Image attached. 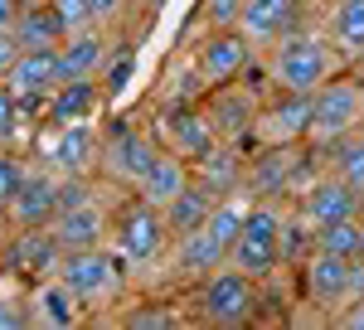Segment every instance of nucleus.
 <instances>
[{
    "mask_svg": "<svg viewBox=\"0 0 364 330\" xmlns=\"http://www.w3.org/2000/svg\"><path fill=\"white\" fill-rule=\"evenodd\" d=\"M350 58L336 39L326 34V25H296L287 29L277 44L262 54V73H267V87H282V92H316L326 82L345 73Z\"/></svg>",
    "mask_w": 364,
    "mask_h": 330,
    "instance_id": "obj_1",
    "label": "nucleus"
},
{
    "mask_svg": "<svg viewBox=\"0 0 364 330\" xmlns=\"http://www.w3.org/2000/svg\"><path fill=\"white\" fill-rule=\"evenodd\" d=\"M107 247L132 267V277L166 267L170 247H175V233H170V223H166V209L151 204L146 194L127 190V199H117V209H112Z\"/></svg>",
    "mask_w": 364,
    "mask_h": 330,
    "instance_id": "obj_2",
    "label": "nucleus"
},
{
    "mask_svg": "<svg viewBox=\"0 0 364 330\" xmlns=\"http://www.w3.org/2000/svg\"><path fill=\"white\" fill-rule=\"evenodd\" d=\"M58 277L78 292V302H83L87 311L122 306L127 287L136 282V277H132V267H127V262H122L107 243H97V247H68V252L58 257Z\"/></svg>",
    "mask_w": 364,
    "mask_h": 330,
    "instance_id": "obj_3",
    "label": "nucleus"
},
{
    "mask_svg": "<svg viewBox=\"0 0 364 330\" xmlns=\"http://www.w3.org/2000/svg\"><path fill=\"white\" fill-rule=\"evenodd\" d=\"M364 127V78L336 73L326 87L311 92V122H306V151H331Z\"/></svg>",
    "mask_w": 364,
    "mask_h": 330,
    "instance_id": "obj_4",
    "label": "nucleus"
},
{
    "mask_svg": "<svg viewBox=\"0 0 364 330\" xmlns=\"http://www.w3.org/2000/svg\"><path fill=\"white\" fill-rule=\"evenodd\" d=\"M282 257H287V209H277L272 199H252L228 262L243 267L248 277H257V282H267L282 267Z\"/></svg>",
    "mask_w": 364,
    "mask_h": 330,
    "instance_id": "obj_5",
    "label": "nucleus"
},
{
    "mask_svg": "<svg viewBox=\"0 0 364 330\" xmlns=\"http://www.w3.org/2000/svg\"><path fill=\"white\" fill-rule=\"evenodd\" d=\"M34 161L54 170L58 180H92L102 165V132L97 122H44V132L34 141Z\"/></svg>",
    "mask_w": 364,
    "mask_h": 330,
    "instance_id": "obj_6",
    "label": "nucleus"
},
{
    "mask_svg": "<svg viewBox=\"0 0 364 330\" xmlns=\"http://www.w3.org/2000/svg\"><path fill=\"white\" fill-rule=\"evenodd\" d=\"M156 151H161V137H156L151 122L112 117L107 132H102V165H97V175H102L107 185L136 190L141 175L151 170V161H156Z\"/></svg>",
    "mask_w": 364,
    "mask_h": 330,
    "instance_id": "obj_7",
    "label": "nucleus"
},
{
    "mask_svg": "<svg viewBox=\"0 0 364 330\" xmlns=\"http://www.w3.org/2000/svg\"><path fill=\"white\" fill-rule=\"evenodd\" d=\"M257 277H248L243 267H214V272L195 282V302H199V321L204 326H219V330H238L257 321Z\"/></svg>",
    "mask_w": 364,
    "mask_h": 330,
    "instance_id": "obj_8",
    "label": "nucleus"
},
{
    "mask_svg": "<svg viewBox=\"0 0 364 330\" xmlns=\"http://www.w3.org/2000/svg\"><path fill=\"white\" fill-rule=\"evenodd\" d=\"M151 127H156L161 146L180 151L190 165H204L224 146L219 132H214V122H209V112H204V97L199 102H166V107L151 117Z\"/></svg>",
    "mask_w": 364,
    "mask_h": 330,
    "instance_id": "obj_9",
    "label": "nucleus"
},
{
    "mask_svg": "<svg viewBox=\"0 0 364 330\" xmlns=\"http://www.w3.org/2000/svg\"><path fill=\"white\" fill-rule=\"evenodd\" d=\"M252 63H257V49H252V39L243 29H209L195 49V68H199V78H204V92L248 78Z\"/></svg>",
    "mask_w": 364,
    "mask_h": 330,
    "instance_id": "obj_10",
    "label": "nucleus"
},
{
    "mask_svg": "<svg viewBox=\"0 0 364 330\" xmlns=\"http://www.w3.org/2000/svg\"><path fill=\"white\" fill-rule=\"evenodd\" d=\"M291 214L306 223V228H321V223H336V219H355V214H364V194L355 185H345L336 170H331V175H316L306 185H296Z\"/></svg>",
    "mask_w": 364,
    "mask_h": 330,
    "instance_id": "obj_11",
    "label": "nucleus"
},
{
    "mask_svg": "<svg viewBox=\"0 0 364 330\" xmlns=\"http://www.w3.org/2000/svg\"><path fill=\"white\" fill-rule=\"evenodd\" d=\"M301 292H306L311 306L340 316L355 302V262L336 257V252H321V247H306V257H301Z\"/></svg>",
    "mask_w": 364,
    "mask_h": 330,
    "instance_id": "obj_12",
    "label": "nucleus"
},
{
    "mask_svg": "<svg viewBox=\"0 0 364 330\" xmlns=\"http://www.w3.org/2000/svg\"><path fill=\"white\" fill-rule=\"evenodd\" d=\"M58 82H63V58H58V49H25L20 63L5 73V87L20 97V107L29 117H44L49 97L58 92Z\"/></svg>",
    "mask_w": 364,
    "mask_h": 330,
    "instance_id": "obj_13",
    "label": "nucleus"
},
{
    "mask_svg": "<svg viewBox=\"0 0 364 330\" xmlns=\"http://www.w3.org/2000/svg\"><path fill=\"white\" fill-rule=\"evenodd\" d=\"M204 112H209L219 141H224V146H238V141H252V127H257L262 102H257L252 82L238 78V82H224V87L204 92Z\"/></svg>",
    "mask_w": 364,
    "mask_h": 330,
    "instance_id": "obj_14",
    "label": "nucleus"
},
{
    "mask_svg": "<svg viewBox=\"0 0 364 330\" xmlns=\"http://www.w3.org/2000/svg\"><path fill=\"white\" fill-rule=\"evenodd\" d=\"M306 122H311V97L306 92H282L272 87V102H262L252 146H306Z\"/></svg>",
    "mask_w": 364,
    "mask_h": 330,
    "instance_id": "obj_15",
    "label": "nucleus"
},
{
    "mask_svg": "<svg viewBox=\"0 0 364 330\" xmlns=\"http://www.w3.org/2000/svg\"><path fill=\"white\" fill-rule=\"evenodd\" d=\"M58 214H63V180L54 170H44V165L25 180V190L5 204L10 228H54Z\"/></svg>",
    "mask_w": 364,
    "mask_h": 330,
    "instance_id": "obj_16",
    "label": "nucleus"
},
{
    "mask_svg": "<svg viewBox=\"0 0 364 330\" xmlns=\"http://www.w3.org/2000/svg\"><path fill=\"white\" fill-rule=\"evenodd\" d=\"M228 252H233V243H228L214 223H204V228H195V233L175 238L166 267L180 277V282H204L214 267H224V262H228Z\"/></svg>",
    "mask_w": 364,
    "mask_h": 330,
    "instance_id": "obj_17",
    "label": "nucleus"
},
{
    "mask_svg": "<svg viewBox=\"0 0 364 330\" xmlns=\"http://www.w3.org/2000/svg\"><path fill=\"white\" fill-rule=\"evenodd\" d=\"M29 311H34V326H44V330H73L92 316V311L78 302V292L58 272L39 277V282L29 287Z\"/></svg>",
    "mask_w": 364,
    "mask_h": 330,
    "instance_id": "obj_18",
    "label": "nucleus"
},
{
    "mask_svg": "<svg viewBox=\"0 0 364 330\" xmlns=\"http://www.w3.org/2000/svg\"><path fill=\"white\" fill-rule=\"evenodd\" d=\"M58 257H63V243L54 238V228H15V238L5 243V267L10 277H39L58 272Z\"/></svg>",
    "mask_w": 364,
    "mask_h": 330,
    "instance_id": "obj_19",
    "label": "nucleus"
},
{
    "mask_svg": "<svg viewBox=\"0 0 364 330\" xmlns=\"http://www.w3.org/2000/svg\"><path fill=\"white\" fill-rule=\"evenodd\" d=\"M301 5H306V0H243L238 29L252 39V49H257V54H267L287 29L301 25Z\"/></svg>",
    "mask_w": 364,
    "mask_h": 330,
    "instance_id": "obj_20",
    "label": "nucleus"
},
{
    "mask_svg": "<svg viewBox=\"0 0 364 330\" xmlns=\"http://www.w3.org/2000/svg\"><path fill=\"white\" fill-rule=\"evenodd\" d=\"M107 233H112V209H102L92 194L83 199H73V204H63V214L54 219V238L68 247H97L107 243Z\"/></svg>",
    "mask_w": 364,
    "mask_h": 330,
    "instance_id": "obj_21",
    "label": "nucleus"
},
{
    "mask_svg": "<svg viewBox=\"0 0 364 330\" xmlns=\"http://www.w3.org/2000/svg\"><path fill=\"white\" fill-rule=\"evenodd\" d=\"M107 102L112 97H107L102 78H63L39 122H54V127H63V122H97Z\"/></svg>",
    "mask_w": 364,
    "mask_h": 330,
    "instance_id": "obj_22",
    "label": "nucleus"
},
{
    "mask_svg": "<svg viewBox=\"0 0 364 330\" xmlns=\"http://www.w3.org/2000/svg\"><path fill=\"white\" fill-rule=\"evenodd\" d=\"M112 29L107 25H87L73 29L63 44H58V58H63V78H102V63L112 54Z\"/></svg>",
    "mask_w": 364,
    "mask_h": 330,
    "instance_id": "obj_23",
    "label": "nucleus"
},
{
    "mask_svg": "<svg viewBox=\"0 0 364 330\" xmlns=\"http://www.w3.org/2000/svg\"><path fill=\"white\" fill-rule=\"evenodd\" d=\"M190 180H195V165L185 161L180 151H170V146H161V151H156V161H151V170L141 175L136 194H146L151 204H161V209H166V204H170V199H175L180 190H185Z\"/></svg>",
    "mask_w": 364,
    "mask_h": 330,
    "instance_id": "obj_24",
    "label": "nucleus"
},
{
    "mask_svg": "<svg viewBox=\"0 0 364 330\" xmlns=\"http://www.w3.org/2000/svg\"><path fill=\"white\" fill-rule=\"evenodd\" d=\"M214 204H219V190L209 185V180H190L185 190L175 194L166 204V223H170V233L175 238H185V233H195V228H204L209 223V214H214Z\"/></svg>",
    "mask_w": 364,
    "mask_h": 330,
    "instance_id": "obj_25",
    "label": "nucleus"
},
{
    "mask_svg": "<svg viewBox=\"0 0 364 330\" xmlns=\"http://www.w3.org/2000/svg\"><path fill=\"white\" fill-rule=\"evenodd\" d=\"M321 25L345 49L350 63H364V0H331V10H326Z\"/></svg>",
    "mask_w": 364,
    "mask_h": 330,
    "instance_id": "obj_26",
    "label": "nucleus"
},
{
    "mask_svg": "<svg viewBox=\"0 0 364 330\" xmlns=\"http://www.w3.org/2000/svg\"><path fill=\"white\" fill-rule=\"evenodd\" d=\"M15 39L25 49H58L68 39V25H63V15H58L54 5H25V15L15 25Z\"/></svg>",
    "mask_w": 364,
    "mask_h": 330,
    "instance_id": "obj_27",
    "label": "nucleus"
},
{
    "mask_svg": "<svg viewBox=\"0 0 364 330\" xmlns=\"http://www.w3.org/2000/svg\"><path fill=\"white\" fill-rule=\"evenodd\" d=\"M311 247H321V252H336V257H350V262H360V257H364V214L311 228Z\"/></svg>",
    "mask_w": 364,
    "mask_h": 330,
    "instance_id": "obj_28",
    "label": "nucleus"
},
{
    "mask_svg": "<svg viewBox=\"0 0 364 330\" xmlns=\"http://www.w3.org/2000/svg\"><path fill=\"white\" fill-rule=\"evenodd\" d=\"M331 170L364 194V127H355L340 146H331Z\"/></svg>",
    "mask_w": 364,
    "mask_h": 330,
    "instance_id": "obj_29",
    "label": "nucleus"
},
{
    "mask_svg": "<svg viewBox=\"0 0 364 330\" xmlns=\"http://www.w3.org/2000/svg\"><path fill=\"white\" fill-rule=\"evenodd\" d=\"M34 170H39L34 156H20V151H10V146L0 151V214H5V204H10L15 194L25 190V180L34 175Z\"/></svg>",
    "mask_w": 364,
    "mask_h": 330,
    "instance_id": "obj_30",
    "label": "nucleus"
},
{
    "mask_svg": "<svg viewBox=\"0 0 364 330\" xmlns=\"http://www.w3.org/2000/svg\"><path fill=\"white\" fill-rule=\"evenodd\" d=\"M132 73H136V39H112V54H107V63H102V87H107V97H117L127 82H132Z\"/></svg>",
    "mask_w": 364,
    "mask_h": 330,
    "instance_id": "obj_31",
    "label": "nucleus"
},
{
    "mask_svg": "<svg viewBox=\"0 0 364 330\" xmlns=\"http://www.w3.org/2000/svg\"><path fill=\"white\" fill-rule=\"evenodd\" d=\"M25 122H29V112L20 107V97L0 82V151L20 141V127H25Z\"/></svg>",
    "mask_w": 364,
    "mask_h": 330,
    "instance_id": "obj_32",
    "label": "nucleus"
},
{
    "mask_svg": "<svg viewBox=\"0 0 364 330\" xmlns=\"http://www.w3.org/2000/svg\"><path fill=\"white\" fill-rule=\"evenodd\" d=\"M238 15H243V0H199V25L204 29H238Z\"/></svg>",
    "mask_w": 364,
    "mask_h": 330,
    "instance_id": "obj_33",
    "label": "nucleus"
},
{
    "mask_svg": "<svg viewBox=\"0 0 364 330\" xmlns=\"http://www.w3.org/2000/svg\"><path fill=\"white\" fill-rule=\"evenodd\" d=\"M0 326H10V330L34 326V311H29V292H0Z\"/></svg>",
    "mask_w": 364,
    "mask_h": 330,
    "instance_id": "obj_34",
    "label": "nucleus"
},
{
    "mask_svg": "<svg viewBox=\"0 0 364 330\" xmlns=\"http://www.w3.org/2000/svg\"><path fill=\"white\" fill-rule=\"evenodd\" d=\"M54 10L63 15V25H68V34H73V29L97 25V20H92V5H87V0H54Z\"/></svg>",
    "mask_w": 364,
    "mask_h": 330,
    "instance_id": "obj_35",
    "label": "nucleus"
},
{
    "mask_svg": "<svg viewBox=\"0 0 364 330\" xmlns=\"http://www.w3.org/2000/svg\"><path fill=\"white\" fill-rule=\"evenodd\" d=\"M87 5H92V20L107 25L112 34H117V25L127 20V10H132V0H87Z\"/></svg>",
    "mask_w": 364,
    "mask_h": 330,
    "instance_id": "obj_36",
    "label": "nucleus"
},
{
    "mask_svg": "<svg viewBox=\"0 0 364 330\" xmlns=\"http://www.w3.org/2000/svg\"><path fill=\"white\" fill-rule=\"evenodd\" d=\"M122 326H180L175 311H127Z\"/></svg>",
    "mask_w": 364,
    "mask_h": 330,
    "instance_id": "obj_37",
    "label": "nucleus"
},
{
    "mask_svg": "<svg viewBox=\"0 0 364 330\" xmlns=\"http://www.w3.org/2000/svg\"><path fill=\"white\" fill-rule=\"evenodd\" d=\"M20 54H25V44L15 39V34H0V82H5V73L20 63Z\"/></svg>",
    "mask_w": 364,
    "mask_h": 330,
    "instance_id": "obj_38",
    "label": "nucleus"
},
{
    "mask_svg": "<svg viewBox=\"0 0 364 330\" xmlns=\"http://www.w3.org/2000/svg\"><path fill=\"white\" fill-rule=\"evenodd\" d=\"M20 15H25V0H0V34H15Z\"/></svg>",
    "mask_w": 364,
    "mask_h": 330,
    "instance_id": "obj_39",
    "label": "nucleus"
},
{
    "mask_svg": "<svg viewBox=\"0 0 364 330\" xmlns=\"http://www.w3.org/2000/svg\"><path fill=\"white\" fill-rule=\"evenodd\" d=\"M25 5H54V0H25Z\"/></svg>",
    "mask_w": 364,
    "mask_h": 330,
    "instance_id": "obj_40",
    "label": "nucleus"
}]
</instances>
